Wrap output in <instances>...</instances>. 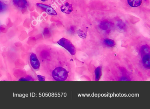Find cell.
Listing matches in <instances>:
<instances>
[{
    "label": "cell",
    "mask_w": 150,
    "mask_h": 109,
    "mask_svg": "<svg viewBox=\"0 0 150 109\" xmlns=\"http://www.w3.org/2000/svg\"><path fill=\"white\" fill-rule=\"evenodd\" d=\"M52 50H41L38 54L42 71L56 81H64L69 78L70 69L65 60Z\"/></svg>",
    "instance_id": "6da1fadb"
},
{
    "label": "cell",
    "mask_w": 150,
    "mask_h": 109,
    "mask_svg": "<svg viewBox=\"0 0 150 109\" xmlns=\"http://www.w3.org/2000/svg\"><path fill=\"white\" fill-rule=\"evenodd\" d=\"M150 50L148 45L144 44L142 45L140 49L141 62L145 68L150 69Z\"/></svg>",
    "instance_id": "7a4b0ae2"
},
{
    "label": "cell",
    "mask_w": 150,
    "mask_h": 109,
    "mask_svg": "<svg viewBox=\"0 0 150 109\" xmlns=\"http://www.w3.org/2000/svg\"><path fill=\"white\" fill-rule=\"evenodd\" d=\"M57 43L61 47L68 50L70 54L74 55L76 53V50L72 43L68 39L62 38L57 42Z\"/></svg>",
    "instance_id": "3957f363"
},
{
    "label": "cell",
    "mask_w": 150,
    "mask_h": 109,
    "mask_svg": "<svg viewBox=\"0 0 150 109\" xmlns=\"http://www.w3.org/2000/svg\"><path fill=\"white\" fill-rule=\"evenodd\" d=\"M30 62L31 66L34 70H38L40 68V64L39 59L37 54L32 53L30 56Z\"/></svg>",
    "instance_id": "277c9868"
},
{
    "label": "cell",
    "mask_w": 150,
    "mask_h": 109,
    "mask_svg": "<svg viewBox=\"0 0 150 109\" xmlns=\"http://www.w3.org/2000/svg\"><path fill=\"white\" fill-rule=\"evenodd\" d=\"M37 6L50 15H57V13L56 11L54 10V9L52 8L50 6L42 4V3H37Z\"/></svg>",
    "instance_id": "5b68a950"
},
{
    "label": "cell",
    "mask_w": 150,
    "mask_h": 109,
    "mask_svg": "<svg viewBox=\"0 0 150 109\" xmlns=\"http://www.w3.org/2000/svg\"><path fill=\"white\" fill-rule=\"evenodd\" d=\"M147 0H126L128 6L134 8L140 7Z\"/></svg>",
    "instance_id": "8992f818"
},
{
    "label": "cell",
    "mask_w": 150,
    "mask_h": 109,
    "mask_svg": "<svg viewBox=\"0 0 150 109\" xmlns=\"http://www.w3.org/2000/svg\"><path fill=\"white\" fill-rule=\"evenodd\" d=\"M61 10L64 13L69 14L73 11V7L69 3H66L61 6Z\"/></svg>",
    "instance_id": "52a82bcc"
},
{
    "label": "cell",
    "mask_w": 150,
    "mask_h": 109,
    "mask_svg": "<svg viewBox=\"0 0 150 109\" xmlns=\"http://www.w3.org/2000/svg\"><path fill=\"white\" fill-rule=\"evenodd\" d=\"M14 4L20 8H24L27 5V0H13Z\"/></svg>",
    "instance_id": "ba28073f"
},
{
    "label": "cell",
    "mask_w": 150,
    "mask_h": 109,
    "mask_svg": "<svg viewBox=\"0 0 150 109\" xmlns=\"http://www.w3.org/2000/svg\"><path fill=\"white\" fill-rule=\"evenodd\" d=\"M104 43L107 46H110V47L114 46L115 43L113 40H112V39H104Z\"/></svg>",
    "instance_id": "9c48e42d"
},
{
    "label": "cell",
    "mask_w": 150,
    "mask_h": 109,
    "mask_svg": "<svg viewBox=\"0 0 150 109\" xmlns=\"http://www.w3.org/2000/svg\"><path fill=\"white\" fill-rule=\"evenodd\" d=\"M101 69L100 67H98L96 69L95 75L96 80H98L100 79L101 76Z\"/></svg>",
    "instance_id": "30bf717a"
},
{
    "label": "cell",
    "mask_w": 150,
    "mask_h": 109,
    "mask_svg": "<svg viewBox=\"0 0 150 109\" xmlns=\"http://www.w3.org/2000/svg\"><path fill=\"white\" fill-rule=\"evenodd\" d=\"M77 33L79 37H80L82 38H85L87 37V35L81 30H79L77 31Z\"/></svg>",
    "instance_id": "8fae6325"
},
{
    "label": "cell",
    "mask_w": 150,
    "mask_h": 109,
    "mask_svg": "<svg viewBox=\"0 0 150 109\" xmlns=\"http://www.w3.org/2000/svg\"><path fill=\"white\" fill-rule=\"evenodd\" d=\"M38 80L39 81H45V77L43 75H37Z\"/></svg>",
    "instance_id": "7c38bea8"
},
{
    "label": "cell",
    "mask_w": 150,
    "mask_h": 109,
    "mask_svg": "<svg viewBox=\"0 0 150 109\" xmlns=\"http://www.w3.org/2000/svg\"><path fill=\"white\" fill-rule=\"evenodd\" d=\"M5 6H4V5L2 3V2L0 1V12L3 11L5 8Z\"/></svg>",
    "instance_id": "4fadbf2b"
},
{
    "label": "cell",
    "mask_w": 150,
    "mask_h": 109,
    "mask_svg": "<svg viewBox=\"0 0 150 109\" xmlns=\"http://www.w3.org/2000/svg\"><path fill=\"white\" fill-rule=\"evenodd\" d=\"M41 1H44V2H45V1H48V0H41Z\"/></svg>",
    "instance_id": "5bb4252c"
}]
</instances>
